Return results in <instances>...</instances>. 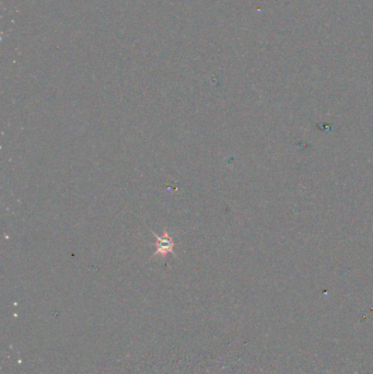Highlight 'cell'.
<instances>
[{"mask_svg":"<svg viewBox=\"0 0 373 374\" xmlns=\"http://www.w3.org/2000/svg\"><path fill=\"white\" fill-rule=\"evenodd\" d=\"M172 247H173V242L171 239H170L169 234L164 232V235L162 237H159L157 241L158 252L159 253L165 254V253H169V252H172Z\"/></svg>","mask_w":373,"mask_h":374,"instance_id":"6da1fadb","label":"cell"}]
</instances>
